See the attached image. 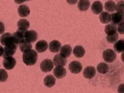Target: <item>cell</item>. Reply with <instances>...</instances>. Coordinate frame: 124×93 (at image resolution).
<instances>
[{
	"mask_svg": "<svg viewBox=\"0 0 124 93\" xmlns=\"http://www.w3.org/2000/svg\"><path fill=\"white\" fill-rule=\"evenodd\" d=\"M95 74H96V70L94 67H92V66L86 67L83 72L84 77L87 79L93 78L95 76Z\"/></svg>",
	"mask_w": 124,
	"mask_h": 93,
	"instance_id": "obj_10",
	"label": "cell"
},
{
	"mask_svg": "<svg viewBox=\"0 0 124 93\" xmlns=\"http://www.w3.org/2000/svg\"><path fill=\"white\" fill-rule=\"evenodd\" d=\"M0 78H1V82H5L7 79H8V74L6 72V71L3 69H1L0 70Z\"/></svg>",
	"mask_w": 124,
	"mask_h": 93,
	"instance_id": "obj_31",
	"label": "cell"
},
{
	"mask_svg": "<svg viewBox=\"0 0 124 93\" xmlns=\"http://www.w3.org/2000/svg\"><path fill=\"white\" fill-rule=\"evenodd\" d=\"M13 41L16 44H21L25 41V32H22L20 30H17L13 34Z\"/></svg>",
	"mask_w": 124,
	"mask_h": 93,
	"instance_id": "obj_7",
	"label": "cell"
},
{
	"mask_svg": "<svg viewBox=\"0 0 124 93\" xmlns=\"http://www.w3.org/2000/svg\"><path fill=\"white\" fill-rule=\"evenodd\" d=\"M90 6V2L89 0H80L78 2V8L81 11H86Z\"/></svg>",
	"mask_w": 124,
	"mask_h": 93,
	"instance_id": "obj_25",
	"label": "cell"
},
{
	"mask_svg": "<svg viewBox=\"0 0 124 93\" xmlns=\"http://www.w3.org/2000/svg\"><path fill=\"white\" fill-rule=\"evenodd\" d=\"M61 42L56 40H53L49 44V50L52 53H58L61 51Z\"/></svg>",
	"mask_w": 124,
	"mask_h": 93,
	"instance_id": "obj_16",
	"label": "cell"
},
{
	"mask_svg": "<svg viewBox=\"0 0 124 93\" xmlns=\"http://www.w3.org/2000/svg\"><path fill=\"white\" fill-rule=\"evenodd\" d=\"M99 19L102 24H108L111 22V14L108 12H102L99 16Z\"/></svg>",
	"mask_w": 124,
	"mask_h": 93,
	"instance_id": "obj_22",
	"label": "cell"
},
{
	"mask_svg": "<svg viewBox=\"0 0 124 93\" xmlns=\"http://www.w3.org/2000/svg\"><path fill=\"white\" fill-rule=\"evenodd\" d=\"M53 64L55 67H64L67 64V58L61 54H56L53 58Z\"/></svg>",
	"mask_w": 124,
	"mask_h": 93,
	"instance_id": "obj_8",
	"label": "cell"
},
{
	"mask_svg": "<svg viewBox=\"0 0 124 93\" xmlns=\"http://www.w3.org/2000/svg\"><path fill=\"white\" fill-rule=\"evenodd\" d=\"M54 67L53 61H52L50 59H44V61H41L40 64V69L43 72H50Z\"/></svg>",
	"mask_w": 124,
	"mask_h": 93,
	"instance_id": "obj_4",
	"label": "cell"
},
{
	"mask_svg": "<svg viewBox=\"0 0 124 93\" xmlns=\"http://www.w3.org/2000/svg\"><path fill=\"white\" fill-rule=\"evenodd\" d=\"M37 59H38V54L33 50H31L27 53H23L22 55L23 62L27 66H33L36 64Z\"/></svg>",
	"mask_w": 124,
	"mask_h": 93,
	"instance_id": "obj_1",
	"label": "cell"
},
{
	"mask_svg": "<svg viewBox=\"0 0 124 93\" xmlns=\"http://www.w3.org/2000/svg\"><path fill=\"white\" fill-rule=\"evenodd\" d=\"M120 58H121V60H122V61H123V62H124V52H123V53H122Z\"/></svg>",
	"mask_w": 124,
	"mask_h": 93,
	"instance_id": "obj_34",
	"label": "cell"
},
{
	"mask_svg": "<svg viewBox=\"0 0 124 93\" xmlns=\"http://www.w3.org/2000/svg\"><path fill=\"white\" fill-rule=\"evenodd\" d=\"M16 64V60L13 57H8L4 58L3 66L6 70H12Z\"/></svg>",
	"mask_w": 124,
	"mask_h": 93,
	"instance_id": "obj_9",
	"label": "cell"
},
{
	"mask_svg": "<svg viewBox=\"0 0 124 93\" xmlns=\"http://www.w3.org/2000/svg\"><path fill=\"white\" fill-rule=\"evenodd\" d=\"M118 38H119L118 33H115V34L112 35V36H106V41H107L108 43L113 44V43H115V42L117 41Z\"/></svg>",
	"mask_w": 124,
	"mask_h": 93,
	"instance_id": "obj_29",
	"label": "cell"
},
{
	"mask_svg": "<svg viewBox=\"0 0 124 93\" xmlns=\"http://www.w3.org/2000/svg\"><path fill=\"white\" fill-rule=\"evenodd\" d=\"M111 22L115 25H118L122 22H124V13H113L111 14Z\"/></svg>",
	"mask_w": 124,
	"mask_h": 93,
	"instance_id": "obj_5",
	"label": "cell"
},
{
	"mask_svg": "<svg viewBox=\"0 0 124 93\" xmlns=\"http://www.w3.org/2000/svg\"><path fill=\"white\" fill-rule=\"evenodd\" d=\"M103 60L107 63H112V62L117 58V55L115 50L112 49H107L103 51Z\"/></svg>",
	"mask_w": 124,
	"mask_h": 93,
	"instance_id": "obj_3",
	"label": "cell"
},
{
	"mask_svg": "<svg viewBox=\"0 0 124 93\" xmlns=\"http://www.w3.org/2000/svg\"><path fill=\"white\" fill-rule=\"evenodd\" d=\"M30 13V10L28 8V6L25 5H21L19 8H18V13L21 17H27V16H29Z\"/></svg>",
	"mask_w": 124,
	"mask_h": 93,
	"instance_id": "obj_18",
	"label": "cell"
},
{
	"mask_svg": "<svg viewBox=\"0 0 124 93\" xmlns=\"http://www.w3.org/2000/svg\"><path fill=\"white\" fill-rule=\"evenodd\" d=\"M38 39V33L35 30H27L25 32V41L28 42H35Z\"/></svg>",
	"mask_w": 124,
	"mask_h": 93,
	"instance_id": "obj_12",
	"label": "cell"
},
{
	"mask_svg": "<svg viewBox=\"0 0 124 93\" xmlns=\"http://www.w3.org/2000/svg\"><path fill=\"white\" fill-rule=\"evenodd\" d=\"M72 50L71 46L68 44H66V45H64L61 47V51H60V54L65 58H68L70 56V55L72 53Z\"/></svg>",
	"mask_w": 124,
	"mask_h": 93,
	"instance_id": "obj_23",
	"label": "cell"
},
{
	"mask_svg": "<svg viewBox=\"0 0 124 93\" xmlns=\"http://www.w3.org/2000/svg\"><path fill=\"white\" fill-rule=\"evenodd\" d=\"M117 27L113 24H108L105 27V33L107 36H112L117 33Z\"/></svg>",
	"mask_w": 124,
	"mask_h": 93,
	"instance_id": "obj_19",
	"label": "cell"
},
{
	"mask_svg": "<svg viewBox=\"0 0 124 93\" xmlns=\"http://www.w3.org/2000/svg\"><path fill=\"white\" fill-rule=\"evenodd\" d=\"M117 92L118 93H124V84H121L118 86Z\"/></svg>",
	"mask_w": 124,
	"mask_h": 93,
	"instance_id": "obj_33",
	"label": "cell"
},
{
	"mask_svg": "<svg viewBox=\"0 0 124 93\" xmlns=\"http://www.w3.org/2000/svg\"><path fill=\"white\" fill-rule=\"evenodd\" d=\"M103 4L101 3V2L100 1H95L92 4L91 6V9H92V12L94 14H101L103 12Z\"/></svg>",
	"mask_w": 124,
	"mask_h": 93,
	"instance_id": "obj_14",
	"label": "cell"
},
{
	"mask_svg": "<svg viewBox=\"0 0 124 93\" xmlns=\"http://www.w3.org/2000/svg\"><path fill=\"white\" fill-rule=\"evenodd\" d=\"M104 8L107 12H114L117 9V5L115 4V2L114 1L110 0V1L106 2V3L104 5Z\"/></svg>",
	"mask_w": 124,
	"mask_h": 93,
	"instance_id": "obj_26",
	"label": "cell"
},
{
	"mask_svg": "<svg viewBox=\"0 0 124 93\" xmlns=\"http://www.w3.org/2000/svg\"><path fill=\"white\" fill-rule=\"evenodd\" d=\"M116 10L119 13H124V1H119L117 3V9Z\"/></svg>",
	"mask_w": 124,
	"mask_h": 93,
	"instance_id": "obj_30",
	"label": "cell"
},
{
	"mask_svg": "<svg viewBox=\"0 0 124 93\" xmlns=\"http://www.w3.org/2000/svg\"><path fill=\"white\" fill-rule=\"evenodd\" d=\"M17 27H18L19 30L22 31V32H27V30L30 27V22L27 19H22L18 21Z\"/></svg>",
	"mask_w": 124,
	"mask_h": 93,
	"instance_id": "obj_17",
	"label": "cell"
},
{
	"mask_svg": "<svg viewBox=\"0 0 124 93\" xmlns=\"http://www.w3.org/2000/svg\"><path fill=\"white\" fill-rule=\"evenodd\" d=\"M48 44L46 41L44 40H41V41H39L36 44V50L38 52V53H44V51H46L48 48Z\"/></svg>",
	"mask_w": 124,
	"mask_h": 93,
	"instance_id": "obj_15",
	"label": "cell"
},
{
	"mask_svg": "<svg viewBox=\"0 0 124 93\" xmlns=\"http://www.w3.org/2000/svg\"><path fill=\"white\" fill-rule=\"evenodd\" d=\"M44 84L46 87H52L55 84V78L53 75H48L44 78Z\"/></svg>",
	"mask_w": 124,
	"mask_h": 93,
	"instance_id": "obj_20",
	"label": "cell"
},
{
	"mask_svg": "<svg viewBox=\"0 0 124 93\" xmlns=\"http://www.w3.org/2000/svg\"><path fill=\"white\" fill-rule=\"evenodd\" d=\"M19 49L23 53H27V52L32 50V44H31L30 42L25 41L24 42H23L22 44H21L19 45Z\"/></svg>",
	"mask_w": 124,
	"mask_h": 93,
	"instance_id": "obj_28",
	"label": "cell"
},
{
	"mask_svg": "<svg viewBox=\"0 0 124 93\" xmlns=\"http://www.w3.org/2000/svg\"><path fill=\"white\" fill-rule=\"evenodd\" d=\"M117 32L120 34H124V22L120 23L117 26Z\"/></svg>",
	"mask_w": 124,
	"mask_h": 93,
	"instance_id": "obj_32",
	"label": "cell"
},
{
	"mask_svg": "<svg viewBox=\"0 0 124 93\" xmlns=\"http://www.w3.org/2000/svg\"><path fill=\"white\" fill-rule=\"evenodd\" d=\"M97 70L101 74H106L108 72V70H109V67H108V65L106 63L102 62V63H100L98 65Z\"/></svg>",
	"mask_w": 124,
	"mask_h": 93,
	"instance_id": "obj_27",
	"label": "cell"
},
{
	"mask_svg": "<svg viewBox=\"0 0 124 93\" xmlns=\"http://www.w3.org/2000/svg\"><path fill=\"white\" fill-rule=\"evenodd\" d=\"M16 49H17V44L15 42L5 46L3 50V54L2 55V57H3L4 58L8 57H13L15 53L16 52Z\"/></svg>",
	"mask_w": 124,
	"mask_h": 93,
	"instance_id": "obj_2",
	"label": "cell"
},
{
	"mask_svg": "<svg viewBox=\"0 0 124 93\" xmlns=\"http://www.w3.org/2000/svg\"><path fill=\"white\" fill-rule=\"evenodd\" d=\"M69 70L72 73L78 74L81 72L82 70V64L79 61H72L69 64Z\"/></svg>",
	"mask_w": 124,
	"mask_h": 93,
	"instance_id": "obj_6",
	"label": "cell"
},
{
	"mask_svg": "<svg viewBox=\"0 0 124 93\" xmlns=\"http://www.w3.org/2000/svg\"><path fill=\"white\" fill-rule=\"evenodd\" d=\"M13 36L10 33H4L1 36V44L5 46L13 43Z\"/></svg>",
	"mask_w": 124,
	"mask_h": 93,
	"instance_id": "obj_11",
	"label": "cell"
},
{
	"mask_svg": "<svg viewBox=\"0 0 124 93\" xmlns=\"http://www.w3.org/2000/svg\"><path fill=\"white\" fill-rule=\"evenodd\" d=\"M73 54L77 58H82L85 54V50L81 45H77L74 47Z\"/></svg>",
	"mask_w": 124,
	"mask_h": 93,
	"instance_id": "obj_21",
	"label": "cell"
},
{
	"mask_svg": "<svg viewBox=\"0 0 124 93\" xmlns=\"http://www.w3.org/2000/svg\"><path fill=\"white\" fill-rule=\"evenodd\" d=\"M114 50L117 53H121L124 52V40L120 39L115 43Z\"/></svg>",
	"mask_w": 124,
	"mask_h": 93,
	"instance_id": "obj_24",
	"label": "cell"
},
{
	"mask_svg": "<svg viewBox=\"0 0 124 93\" xmlns=\"http://www.w3.org/2000/svg\"><path fill=\"white\" fill-rule=\"evenodd\" d=\"M66 74L67 71L64 67H55V68L53 70V75L58 79L63 78L66 76Z\"/></svg>",
	"mask_w": 124,
	"mask_h": 93,
	"instance_id": "obj_13",
	"label": "cell"
}]
</instances>
